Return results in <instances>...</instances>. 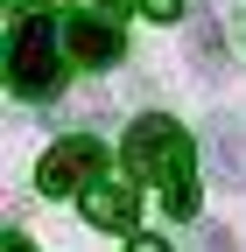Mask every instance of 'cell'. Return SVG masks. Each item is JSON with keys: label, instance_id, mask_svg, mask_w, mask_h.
I'll list each match as a JSON object with an SVG mask.
<instances>
[{"label": "cell", "instance_id": "obj_5", "mask_svg": "<svg viewBox=\"0 0 246 252\" xmlns=\"http://www.w3.org/2000/svg\"><path fill=\"white\" fill-rule=\"evenodd\" d=\"M64 42H71V56L84 63V70H106V63H120V28H106L99 14H64Z\"/></svg>", "mask_w": 246, "mask_h": 252}, {"label": "cell", "instance_id": "obj_8", "mask_svg": "<svg viewBox=\"0 0 246 252\" xmlns=\"http://www.w3.org/2000/svg\"><path fill=\"white\" fill-rule=\"evenodd\" d=\"M183 7H190V0H141V14H148V21H176Z\"/></svg>", "mask_w": 246, "mask_h": 252}, {"label": "cell", "instance_id": "obj_4", "mask_svg": "<svg viewBox=\"0 0 246 252\" xmlns=\"http://www.w3.org/2000/svg\"><path fill=\"white\" fill-rule=\"evenodd\" d=\"M204 168L218 189H246V126L239 119H211L204 133Z\"/></svg>", "mask_w": 246, "mask_h": 252}, {"label": "cell", "instance_id": "obj_12", "mask_svg": "<svg viewBox=\"0 0 246 252\" xmlns=\"http://www.w3.org/2000/svg\"><path fill=\"white\" fill-rule=\"evenodd\" d=\"M7 252H36V245H28V238H21V231H14V238H7Z\"/></svg>", "mask_w": 246, "mask_h": 252}, {"label": "cell", "instance_id": "obj_10", "mask_svg": "<svg viewBox=\"0 0 246 252\" xmlns=\"http://www.w3.org/2000/svg\"><path fill=\"white\" fill-rule=\"evenodd\" d=\"M127 252H169V245H162V238H134Z\"/></svg>", "mask_w": 246, "mask_h": 252}, {"label": "cell", "instance_id": "obj_6", "mask_svg": "<svg viewBox=\"0 0 246 252\" xmlns=\"http://www.w3.org/2000/svg\"><path fill=\"white\" fill-rule=\"evenodd\" d=\"M84 217L106 224V231H127V224H134V182L91 175V182H84Z\"/></svg>", "mask_w": 246, "mask_h": 252}, {"label": "cell", "instance_id": "obj_2", "mask_svg": "<svg viewBox=\"0 0 246 252\" xmlns=\"http://www.w3.org/2000/svg\"><path fill=\"white\" fill-rule=\"evenodd\" d=\"M64 21L56 14H14V35H7V91L21 98H56L64 91Z\"/></svg>", "mask_w": 246, "mask_h": 252}, {"label": "cell", "instance_id": "obj_11", "mask_svg": "<svg viewBox=\"0 0 246 252\" xmlns=\"http://www.w3.org/2000/svg\"><path fill=\"white\" fill-rule=\"evenodd\" d=\"M91 7H113V14H127V7H141V0H91Z\"/></svg>", "mask_w": 246, "mask_h": 252}, {"label": "cell", "instance_id": "obj_7", "mask_svg": "<svg viewBox=\"0 0 246 252\" xmlns=\"http://www.w3.org/2000/svg\"><path fill=\"white\" fill-rule=\"evenodd\" d=\"M190 63L204 77L218 70V21H211V14H197V28H190Z\"/></svg>", "mask_w": 246, "mask_h": 252}, {"label": "cell", "instance_id": "obj_3", "mask_svg": "<svg viewBox=\"0 0 246 252\" xmlns=\"http://www.w3.org/2000/svg\"><path fill=\"white\" fill-rule=\"evenodd\" d=\"M99 161H106V154H99V140H56L49 154H42V168H36V182H42V196H71V189H84L91 175H99Z\"/></svg>", "mask_w": 246, "mask_h": 252}, {"label": "cell", "instance_id": "obj_1", "mask_svg": "<svg viewBox=\"0 0 246 252\" xmlns=\"http://www.w3.org/2000/svg\"><path fill=\"white\" fill-rule=\"evenodd\" d=\"M127 161H134V182H148L169 203V217H197V154H190V133L176 119H162V112L134 119L127 126Z\"/></svg>", "mask_w": 246, "mask_h": 252}, {"label": "cell", "instance_id": "obj_9", "mask_svg": "<svg viewBox=\"0 0 246 252\" xmlns=\"http://www.w3.org/2000/svg\"><path fill=\"white\" fill-rule=\"evenodd\" d=\"M197 252H239V245H232V231H204V238H197Z\"/></svg>", "mask_w": 246, "mask_h": 252}]
</instances>
